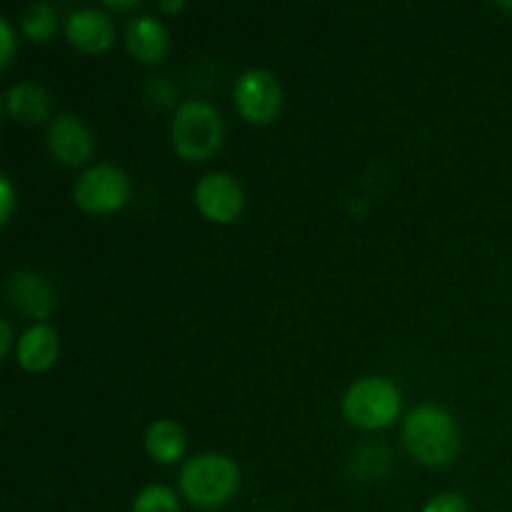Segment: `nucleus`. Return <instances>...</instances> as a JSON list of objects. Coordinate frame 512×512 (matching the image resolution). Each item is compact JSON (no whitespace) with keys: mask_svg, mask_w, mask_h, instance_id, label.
<instances>
[{"mask_svg":"<svg viewBox=\"0 0 512 512\" xmlns=\"http://www.w3.org/2000/svg\"><path fill=\"white\" fill-rule=\"evenodd\" d=\"M405 448L415 460L433 468H445L460 453V430L453 415L440 405H420L403 425Z\"/></svg>","mask_w":512,"mask_h":512,"instance_id":"obj_1","label":"nucleus"},{"mask_svg":"<svg viewBox=\"0 0 512 512\" xmlns=\"http://www.w3.org/2000/svg\"><path fill=\"white\" fill-rule=\"evenodd\" d=\"M240 470L225 455H198L180 470V490L195 508H220L235 495Z\"/></svg>","mask_w":512,"mask_h":512,"instance_id":"obj_2","label":"nucleus"},{"mask_svg":"<svg viewBox=\"0 0 512 512\" xmlns=\"http://www.w3.org/2000/svg\"><path fill=\"white\" fill-rule=\"evenodd\" d=\"M223 118L213 105L188 100L178 108L173 120V145L180 158L205 160L223 145Z\"/></svg>","mask_w":512,"mask_h":512,"instance_id":"obj_3","label":"nucleus"},{"mask_svg":"<svg viewBox=\"0 0 512 512\" xmlns=\"http://www.w3.org/2000/svg\"><path fill=\"white\" fill-rule=\"evenodd\" d=\"M403 408V395L398 385L385 378H365L350 385L343 398V413L355 428L380 430L388 428Z\"/></svg>","mask_w":512,"mask_h":512,"instance_id":"obj_4","label":"nucleus"},{"mask_svg":"<svg viewBox=\"0 0 512 512\" xmlns=\"http://www.w3.org/2000/svg\"><path fill=\"white\" fill-rule=\"evenodd\" d=\"M75 203L88 213H115L130 195V180L115 165H95L75 183Z\"/></svg>","mask_w":512,"mask_h":512,"instance_id":"obj_5","label":"nucleus"},{"mask_svg":"<svg viewBox=\"0 0 512 512\" xmlns=\"http://www.w3.org/2000/svg\"><path fill=\"white\" fill-rule=\"evenodd\" d=\"M235 108L248 123L265 125L278 115L283 105V90L278 78L268 70H248L235 83Z\"/></svg>","mask_w":512,"mask_h":512,"instance_id":"obj_6","label":"nucleus"},{"mask_svg":"<svg viewBox=\"0 0 512 512\" xmlns=\"http://www.w3.org/2000/svg\"><path fill=\"white\" fill-rule=\"evenodd\" d=\"M195 203L200 213L213 223H233L243 213V190L230 175L210 173L195 188Z\"/></svg>","mask_w":512,"mask_h":512,"instance_id":"obj_7","label":"nucleus"},{"mask_svg":"<svg viewBox=\"0 0 512 512\" xmlns=\"http://www.w3.org/2000/svg\"><path fill=\"white\" fill-rule=\"evenodd\" d=\"M50 153L65 165H83L93 155V135L75 115H58L48 130Z\"/></svg>","mask_w":512,"mask_h":512,"instance_id":"obj_8","label":"nucleus"},{"mask_svg":"<svg viewBox=\"0 0 512 512\" xmlns=\"http://www.w3.org/2000/svg\"><path fill=\"white\" fill-rule=\"evenodd\" d=\"M8 295L20 313L35 320H45L55 310V290L45 278L35 273H13L8 278Z\"/></svg>","mask_w":512,"mask_h":512,"instance_id":"obj_9","label":"nucleus"},{"mask_svg":"<svg viewBox=\"0 0 512 512\" xmlns=\"http://www.w3.org/2000/svg\"><path fill=\"white\" fill-rule=\"evenodd\" d=\"M65 35L75 48L85 50V53H100V50L110 48L115 38L113 20L105 13L95 8L75 10L68 20H65Z\"/></svg>","mask_w":512,"mask_h":512,"instance_id":"obj_10","label":"nucleus"},{"mask_svg":"<svg viewBox=\"0 0 512 512\" xmlns=\"http://www.w3.org/2000/svg\"><path fill=\"white\" fill-rule=\"evenodd\" d=\"M125 45L140 63H158L168 53V30L153 15H138L128 23Z\"/></svg>","mask_w":512,"mask_h":512,"instance_id":"obj_11","label":"nucleus"},{"mask_svg":"<svg viewBox=\"0 0 512 512\" xmlns=\"http://www.w3.org/2000/svg\"><path fill=\"white\" fill-rule=\"evenodd\" d=\"M60 353V340L50 325H33L30 330H25L23 338L18 340V363L23 365L30 373H40V370H48L50 365L58 360Z\"/></svg>","mask_w":512,"mask_h":512,"instance_id":"obj_12","label":"nucleus"},{"mask_svg":"<svg viewBox=\"0 0 512 512\" xmlns=\"http://www.w3.org/2000/svg\"><path fill=\"white\" fill-rule=\"evenodd\" d=\"M5 105H8V113L13 115L20 123H43L50 115V98L40 85L23 80V83H15L13 88L5 95Z\"/></svg>","mask_w":512,"mask_h":512,"instance_id":"obj_13","label":"nucleus"},{"mask_svg":"<svg viewBox=\"0 0 512 512\" xmlns=\"http://www.w3.org/2000/svg\"><path fill=\"white\" fill-rule=\"evenodd\" d=\"M145 448L158 463H175L185 453V430L173 420H158L145 433Z\"/></svg>","mask_w":512,"mask_h":512,"instance_id":"obj_14","label":"nucleus"},{"mask_svg":"<svg viewBox=\"0 0 512 512\" xmlns=\"http://www.w3.org/2000/svg\"><path fill=\"white\" fill-rule=\"evenodd\" d=\"M23 30L28 38L38 40V43H43V40H48L50 35L55 33V28H58V15H55V8L48 3H33L28 5V8L23 10Z\"/></svg>","mask_w":512,"mask_h":512,"instance_id":"obj_15","label":"nucleus"},{"mask_svg":"<svg viewBox=\"0 0 512 512\" xmlns=\"http://www.w3.org/2000/svg\"><path fill=\"white\" fill-rule=\"evenodd\" d=\"M133 512H180V500L165 485H148L143 493L135 498Z\"/></svg>","mask_w":512,"mask_h":512,"instance_id":"obj_16","label":"nucleus"},{"mask_svg":"<svg viewBox=\"0 0 512 512\" xmlns=\"http://www.w3.org/2000/svg\"><path fill=\"white\" fill-rule=\"evenodd\" d=\"M423 512H468V503L458 493H440L425 505Z\"/></svg>","mask_w":512,"mask_h":512,"instance_id":"obj_17","label":"nucleus"},{"mask_svg":"<svg viewBox=\"0 0 512 512\" xmlns=\"http://www.w3.org/2000/svg\"><path fill=\"white\" fill-rule=\"evenodd\" d=\"M13 45V30H10L8 20L3 18L0 20V68H5L13 58Z\"/></svg>","mask_w":512,"mask_h":512,"instance_id":"obj_18","label":"nucleus"},{"mask_svg":"<svg viewBox=\"0 0 512 512\" xmlns=\"http://www.w3.org/2000/svg\"><path fill=\"white\" fill-rule=\"evenodd\" d=\"M0 193H3V213H0V218H3V223H8L10 218V210H13V188H10V180L8 178H0Z\"/></svg>","mask_w":512,"mask_h":512,"instance_id":"obj_19","label":"nucleus"},{"mask_svg":"<svg viewBox=\"0 0 512 512\" xmlns=\"http://www.w3.org/2000/svg\"><path fill=\"white\" fill-rule=\"evenodd\" d=\"M0 330H3V343H0V353L5 355L10 350V343H13V335H10L8 320H3V323H0Z\"/></svg>","mask_w":512,"mask_h":512,"instance_id":"obj_20","label":"nucleus"},{"mask_svg":"<svg viewBox=\"0 0 512 512\" xmlns=\"http://www.w3.org/2000/svg\"><path fill=\"white\" fill-rule=\"evenodd\" d=\"M185 8V3H160V10H183Z\"/></svg>","mask_w":512,"mask_h":512,"instance_id":"obj_21","label":"nucleus"},{"mask_svg":"<svg viewBox=\"0 0 512 512\" xmlns=\"http://www.w3.org/2000/svg\"><path fill=\"white\" fill-rule=\"evenodd\" d=\"M110 8H135L138 3H115V0H108Z\"/></svg>","mask_w":512,"mask_h":512,"instance_id":"obj_22","label":"nucleus"}]
</instances>
